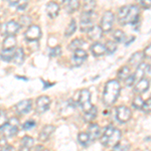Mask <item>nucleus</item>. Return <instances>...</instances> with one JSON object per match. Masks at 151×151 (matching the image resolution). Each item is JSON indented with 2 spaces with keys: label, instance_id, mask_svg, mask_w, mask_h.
<instances>
[{
  "label": "nucleus",
  "instance_id": "obj_43",
  "mask_svg": "<svg viewBox=\"0 0 151 151\" xmlns=\"http://www.w3.org/2000/svg\"><path fill=\"white\" fill-rule=\"evenodd\" d=\"M35 126V122L33 120H29V121H26L25 123L22 125V129L23 130H30L32 129L33 127Z\"/></svg>",
  "mask_w": 151,
  "mask_h": 151
},
{
  "label": "nucleus",
  "instance_id": "obj_8",
  "mask_svg": "<svg viewBox=\"0 0 151 151\" xmlns=\"http://www.w3.org/2000/svg\"><path fill=\"white\" fill-rule=\"evenodd\" d=\"M19 28H20V24L14 20H10L8 22L2 24V26L0 27V33L4 36L14 35L18 32Z\"/></svg>",
  "mask_w": 151,
  "mask_h": 151
},
{
  "label": "nucleus",
  "instance_id": "obj_23",
  "mask_svg": "<svg viewBox=\"0 0 151 151\" xmlns=\"http://www.w3.org/2000/svg\"><path fill=\"white\" fill-rule=\"evenodd\" d=\"M16 45V38L14 35H8L3 40V50H14Z\"/></svg>",
  "mask_w": 151,
  "mask_h": 151
},
{
  "label": "nucleus",
  "instance_id": "obj_39",
  "mask_svg": "<svg viewBox=\"0 0 151 151\" xmlns=\"http://www.w3.org/2000/svg\"><path fill=\"white\" fill-rule=\"evenodd\" d=\"M50 57H52V58L58 57V55H62V48H60V47H55L50 50Z\"/></svg>",
  "mask_w": 151,
  "mask_h": 151
},
{
  "label": "nucleus",
  "instance_id": "obj_35",
  "mask_svg": "<svg viewBox=\"0 0 151 151\" xmlns=\"http://www.w3.org/2000/svg\"><path fill=\"white\" fill-rule=\"evenodd\" d=\"M105 48L107 53H114L117 50V42L115 40H108L105 43Z\"/></svg>",
  "mask_w": 151,
  "mask_h": 151
},
{
  "label": "nucleus",
  "instance_id": "obj_48",
  "mask_svg": "<svg viewBox=\"0 0 151 151\" xmlns=\"http://www.w3.org/2000/svg\"><path fill=\"white\" fill-rule=\"evenodd\" d=\"M5 146H7V141H6V138L3 137L0 139V147L3 148V147H5Z\"/></svg>",
  "mask_w": 151,
  "mask_h": 151
},
{
  "label": "nucleus",
  "instance_id": "obj_31",
  "mask_svg": "<svg viewBox=\"0 0 151 151\" xmlns=\"http://www.w3.org/2000/svg\"><path fill=\"white\" fill-rule=\"evenodd\" d=\"M84 43H85V41L81 40V38H76V40H74L70 43L68 48L73 50V52H75V50H80V48L84 45Z\"/></svg>",
  "mask_w": 151,
  "mask_h": 151
},
{
  "label": "nucleus",
  "instance_id": "obj_40",
  "mask_svg": "<svg viewBox=\"0 0 151 151\" xmlns=\"http://www.w3.org/2000/svg\"><path fill=\"white\" fill-rule=\"evenodd\" d=\"M30 23H31V19L29 16H26V15H23L20 17V25L22 26H30Z\"/></svg>",
  "mask_w": 151,
  "mask_h": 151
},
{
  "label": "nucleus",
  "instance_id": "obj_26",
  "mask_svg": "<svg viewBox=\"0 0 151 151\" xmlns=\"http://www.w3.org/2000/svg\"><path fill=\"white\" fill-rule=\"evenodd\" d=\"M146 68H147V65H145L144 63H142V64L139 65L137 68H136L135 73L133 74L134 77H135V79H136V82L144 78L145 73H146Z\"/></svg>",
  "mask_w": 151,
  "mask_h": 151
},
{
  "label": "nucleus",
  "instance_id": "obj_37",
  "mask_svg": "<svg viewBox=\"0 0 151 151\" xmlns=\"http://www.w3.org/2000/svg\"><path fill=\"white\" fill-rule=\"evenodd\" d=\"M129 144L127 143H119V144H117L115 147L113 148V150L112 151H128L129 149Z\"/></svg>",
  "mask_w": 151,
  "mask_h": 151
},
{
  "label": "nucleus",
  "instance_id": "obj_3",
  "mask_svg": "<svg viewBox=\"0 0 151 151\" xmlns=\"http://www.w3.org/2000/svg\"><path fill=\"white\" fill-rule=\"evenodd\" d=\"M121 131L113 126H108L103 130L100 137L101 143L107 148H114L117 144L120 143L121 140Z\"/></svg>",
  "mask_w": 151,
  "mask_h": 151
},
{
  "label": "nucleus",
  "instance_id": "obj_32",
  "mask_svg": "<svg viewBox=\"0 0 151 151\" xmlns=\"http://www.w3.org/2000/svg\"><path fill=\"white\" fill-rule=\"evenodd\" d=\"M126 36L127 35H126L125 33H124V31L121 30V29H117V30L114 31V33H113V38L117 43L124 42L126 40Z\"/></svg>",
  "mask_w": 151,
  "mask_h": 151
},
{
  "label": "nucleus",
  "instance_id": "obj_19",
  "mask_svg": "<svg viewBox=\"0 0 151 151\" xmlns=\"http://www.w3.org/2000/svg\"><path fill=\"white\" fill-rule=\"evenodd\" d=\"M45 11H47V14L50 18H55L57 17L58 12H60V5L58 3H55V2L50 1L47 3Z\"/></svg>",
  "mask_w": 151,
  "mask_h": 151
},
{
  "label": "nucleus",
  "instance_id": "obj_45",
  "mask_svg": "<svg viewBox=\"0 0 151 151\" xmlns=\"http://www.w3.org/2000/svg\"><path fill=\"white\" fill-rule=\"evenodd\" d=\"M85 60H83V58L75 57V55H73V58H72V63H73V65H76V67H78V65H81L83 63L85 62Z\"/></svg>",
  "mask_w": 151,
  "mask_h": 151
},
{
  "label": "nucleus",
  "instance_id": "obj_11",
  "mask_svg": "<svg viewBox=\"0 0 151 151\" xmlns=\"http://www.w3.org/2000/svg\"><path fill=\"white\" fill-rule=\"evenodd\" d=\"M32 109V102L31 100L26 99V100H22V101L18 102L17 104L14 106V110L17 114H20V115H24V114H27L31 111Z\"/></svg>",
  "mask_w": 151,
  "mask_h": 151
},
{
  "label": "nucleus",
  "instance_id": "obj_22",
  "mask_svg": "<svg viewBox=\"0 0 151 151\" xmlns=\"http://www.w3.org/2000/svg\"><path fill=\"white\" fill-rule=\"evenodd\" d=\"M78 141L80 142V144L83 145L84 147H88L91 145V143L93 142L91 136L89 135L88 132H81L78 134Z\"/></svg>",
  "mask_w": 151,
  "mask_h": 151
},
{
  "label": "nucleus",
  "instance_id": "obj_47",
  "mask_svg": "<svg viewBox=\"0 0 151 151\" xmlns=\"http://www.w3.org/2000/svg\"><path fill=\"white\" fill-rule=\"evenodd\" d=\"M145 76H147L148 80L151 79V65H147V68H146Z\"/></svg>",
  "mask_w": 151,
  "mask_h": 151
},
{
  "label": "nucleus",
  "instance_id": "obj_10",
  "mask_svg": "<svg viewBox=\"0 0 151 151\" xmlns=\"http://www.w3.org/2000/svg\"><path fill=\"white\" fill-rule=\"evenodd\" d=\"M116 116L120 123H126L132 118V111L127 106H119L116 109Z\"/></svg>",
  "mask_w": 151,
  "mask_h": 151
},
{
  "label": "nucleus",
  "instance_id": "obj_4",
  "mask_svg": "<svg viewBox=\"0 0 151 151\" xmlns=\"http://www.w3.org/2000/svg\"><path fill=\"white\" fill-rule=\"evenodd\" d=\"M18 126H19V121L17 118H14L13 117V118L9 119L8 122L1 129L2 136L5 138L13 137L18 132Z\"/></svg>",
  "mask_w": 151,
  "mask_h": 151
},
{
  "label": "nucleus",
  "instance_id": "obj_52",
  "mask_svg": "<svg viewBox=\"0 0 151 151\" xmlns=\"http://www.w3.org/2000/svg\"><path fill=\"white\" fill-rule=\"evenodd\" d=\"M150 98H151V96H150Z\"/></svg>",
  "mask_w": 151,
  "mask_h": 151
},
{
  "label": "nucleus",
  "instance_id": "obj_1",
  "mask_svg": "<svg viewBox=\"0 0 151 151\" xmlns=\"http://www.w3.org/2000/svg\"><path fill=\"white\" fill-rule=\"evenodd\" d=\"M140 10L136 5H125L118 10L117 19L121 24H135L139 21Z\"/></svg>",
  "mask_w": 151,
  "mask_h": 151
},
{
  "label": "nucleus",
  "instance_id": "obj_33",
  "mask_svg": "<svg viewBox=\"0 0 151 151\" xmlns=\"http://www.w3.org/2000/svg\"><path fill=\"white\" fill-rule=\"evenodd\" d=\"M76 29H77V22H76V19H72L70 22L69 23V25H68L67 29H65V35L67 36V37H69V36H70L72 35H74Z\"/></svg>",
  "mask_w": 151,
  "mask_h": 151
},
{
  "label": "nucleus",
  "instance_id": "obj_42",
  "mask_svg": "<svg viewBox=\"0 0 151 151\" xmlns=\"http://www.w3.org/2000/svg\"><path fill=\"white\" fill-rule=\"evenodd\" d=\"M124 82H125V85L127 87H131V86H133L134 84H136V79H135V77H134V75L131 74Z\"/></svg>",
  "mask_w": 151,
  "mask_h": 151
},
{
  "label": "nucleus",
  "instance_id": "obj_12",
  "mask_svg": "<svg viewBox=\"0 0 151 151\" xmlns=\"http://www.w3.org/2000/svg\"><path fill=\"white\" fill-rule=\"evenodd\" d=\"M25 38L28 41H36L40 38L41 36V30L40 26L37 25H31L27 28V30L24 33Z\"/></svg>",
  "mask_w": 151,
  "mask_h": 151
},
{
  "label": "nucleus",
  "instance_id": "obj_34",
  "mask_svg": "<svg viewBox=\"0 0 151 151\" xmlns=\"http://www.w3.org/2000/svg\"><path fill=\"white\" fill-rule=\"evenodd\" d=\"M84 11L93 12L96 7V0H84Z\"/></svg>",
  "mask_w": 151,
  "mask_h": 151
},
{
  "label": "nucleus",
  "instance_id": "obj_46",
  "mask_svg": "<svg viewBox=\"0 0 151 151\" xmlns=\"http://www.w3.org/2000/svg\"><path fill=\"white\" fill-rule=\"evenodd\" d=\"M143 53H144V57L145 58H151V43L150 45H148L147 47L144 48V50H143Z\"/></svg>",
  "mask_w": 151,
  "mask_h": 151
},
{
  "label": "nucleus",
  "instance_id": "obj_38",
  "mask_svg": "<svg viewBox=\"0 0 151 151\" xmlns=\"http://www.w3.org/2000/svg\"><path fill=\"white\" fill-rule=\"evenodd\" d=\"M74 55H75V57L80 58H83V60H86V58H88V53L86 52V50H82V48L75 50V52H74Z\"/></svg>",
  "mask_w": 151,
  "mask_h": 151
},
{
  "label": "nucleus",
  "instance_id": "obj_30",
  "mask_svg": "<svg viewBox=\"0 0 151 151\" xmlns=\"http://www.w3.org/2000/svg\"><path fill=\"white\" fill-rule=\"evenodd\" d=\"M13 55H14V50H3L0 53V58L4 62H11L13 60Z\"/></svg>",
  "mask_w": 151,
  "mask_h": 151
},
{
  "label": "nucleus",
  "instance_id": "obj_15",
  "mask_svg": "<svg viewBox=\"0 0 151 151\" xmlns=\"http://www.w3.org/2000/svg\"><path fill=\"white\" fill-rule=\"evenodd\" d=\"M144 58L145 57H144V53H143V52H136L135 53H133V55L130 57L128 63H129V65H130L131 67H134L136 69L138 65H141L143 63Z\"/></svg>",
  "mask_w": 151,
  "mask_h": 151
},
{
  "label": "nucleus",
  "instance_id": "obj_7",
  "mask_svg": "<svg viewBox=\"0 0 151 151\" xmlns=\"http://www.w3.org/2000/svg\"><path fill=\"white\" fill-rule=\"evenodd\" d=\"M114 20H115V16H114L113 12L106 11L103 14V16H102L101 21H100V27H101L102 30L105 31V32H108V31H110L112 27H113Z\"/></svg>",
  "mask_w": 151,
  "mask_h": 151
},
{
  "label": "nucleus",
  "instance_id": "obj_50",
  "mask_svg": "<svg viewBox=\"0 0 151 151\" xmlns=\"http://www.w3.org/2000/svg\"><path fill=\"white\" fill-rule=\"evenodd\" d=\"M65 0H53V2H55V3H58V5H60V3H64Z\"/></svg>",
  "mask_w": 151,
  "mask_h": 151
},
{
  "label": "nucleus",
  "instance_id": "obj_5",
  "mask_svg": "<svg viewBox=\"0 0 151 151\" xmlns=\"http://www.w3.org/2000/svg\"><path fill=\"white\" fill-rule=\"evenodd\" d=\"M78 104L82 108L84 112L89 111L93 107L91 102V93L89 90L83 89L79 93V99H78Z\"/></svg>",
  "mask_w": 151,
  "mask_h": 151
},
{
  "label": "nucleus",
  "instance_id": "obj_24",
  "mask_svg": "<svg viewBox=\"0 0 151 151\" xmlns=\"http://www.w3.org/2000/svg\"><path fill=\"white\" fill-rule=\"evenodd\" d=\"M97 115H98V109H97L96 106H93L89 111L84 112V119L86 122L92 123L96 119Z\"/></svg>",
  "mask_w": 151,
  "mask_h": 151
},
{
  "label": "nucleus",
  "instance_id": "obj_17",
  "mask_svg": "<svg viewBox=\"0 0 151 151\" xmlns=\"http://www.w3.org/2000/svg\"><path fill=\"white\" fill-rule=\"evenodd\" d=\"M103 32L104 31L102 30V28L100 27V26L94 25L93 27L88 31L87 35H88V36H89L90 40L97 41V40H99L100 38H102V36H103Z\"/></svg>",
  "mask_w": 151,
  "mask_h": 151
},
{
  "label": "nucleus",
  "instance_id": "obj_18",
  "mask_svg": "<svg viewBox=\"0 0 151 151\" xmlns=\"http://www.w3.org/2000/svg\"><path fill=\"white\" fill-rule=\"evenodd\" d=\"M63 4H64L65 10L68 13H74L79 9L80 0H65Z\"/></svg>",
  "mask_w": 151,
  "mask_h": 151
},
{
  "label": "nucleus",
  "instance_id": "obj_28",
  "mask_svg": "<svg viewBox=\"0 0 151 151\" xmlns=\"http://www.w3.org/2000/svg\"><path fill=\"white\" fill-rule=\"evenodd\" d=\"M9 4L15 7L18 11H22L27 6V0H9Z\"/></svg>",
  "mask_w": 151,
  "mask_h": 151
},
{
  "label": "nucleus",
  "instance_id": "obj_41",
  "mask_svg": "<svg viewBox=\"0 0 151 151\" xmlns=\"http://www.w3.org/2000/svg\"><path fill=\"white\" fill-rule=\"evenodd\" d=\"M138 4L144 9L151 8V0H137Z\"/></svg>",
  "mask_w": 151,
  "mask_h": 151
},
{
  "label": "nucleus",
  "instance_id": "obj_20",
  "mask_svg": "<svg viewBox=\"0 0 151 151\" xmlns=\"http://www.w3.org/2000/svg\"><path fill=\"white\" fill-rule=\"evenodd\" d=\"M20 144V151H30L31 147L35 144V140L30 136H24V137L21 138Z\"/></svg>",
  "mask_w": 151,
  "mask_h": 151
},
{
  "label": "nucleus",
  "instance_id": "obj_29",
  "mask_svg": "<svg viewBox=\"0 0 151 151\" xmlns=\"http://www.w3.org/2000/svg\"><path fill=\"white\" fill-rule=\"evenodd\" d=\"M145 101L142 99L141 95H135V97L133 98V101H132V106L136 110H142L143 108V105H144Z\"/></svg>",
  "mask_w": 151,
  "mask_h": 151
},
{
  "label": "nucleus",
  "instance_id": "obj_36",
  "mask_svg": "<svg viewBox=\"0 0 151 151\" xmlns=\"http://www.w3.org/2000/svg\"><path fill=\"white\" fill-rule=\"evenodd\" d=\"M8 122V119H7L6 112L3 110H0V130L3 128V126Z\"/></svg>",
  "mask_w": 151,
  "mask_h": 151
},
{
  "label": "nucleus",
  "instance_id": "obj_21",
  "mask_svg": "<svg viewBox=\"0 0 151 151\" xmlns=\"http://www.w3.org/2000/svg\"><path fill=\"white\" fill-rule=\"evenodd\" d=\"M91 52L95 55V57H101L106 53V48H105V45L96 41L95 43H93L91 47Z\"/></svg>",
  "mask_w": 151,
  "mask_h": 151
},
{
  "label": "nucleus",
  "instance_id": "obj_25",
  "mask_svg": "<svg viewBox=\"0 0 151 151\" xmlns=\"http://www.w3.org/2000/svg\"><path fill=\"white\" fill-rule=\"evenodd\" d=\"M12 62L15 65H20L23 64L24 62V52L22 50V47H18L17 50L14 52V55H13V60Z\"/></svg>",
  "mask_w": 151,
  "mask_h": 151
},
{
  "label": "nucleus",
  "instance_id": "obj_51",
  "mask_svg": "<svg viewBox=\"0 0 151 151\" xmlns=\"http://www.w3.org/2000/svg\"><path fill=\"white\" fill-rule=\"evenodd\" d=\"M40 151H50V150H47V149H41Z\"/></svg>",
  "mask_w": 151,
  "mask_h": 151
},
{
  "label": "nucleus",
  "instance_id": "obj_6",
  "mask_svg": "<svg viewBox=\"0 0 151 151\" xmlns=\"http://www.w3.org/2000/svg\"><path fill=\"white\" fill-rule=\"evenodd\" d=\"M96 17V14L93 12H83L81 15V30L88 32L94 26V19Z\"/></svg>",
  "mask_w": 151,
  "mask_h": 151
},
{
  "label": "nucleus",
  "instance_id": "obj_16",
  "mask_svg": "<svg viewBox=\"0 0 151 151\" xmlns=\"http://www.w3.org/2000/svg\"><path fill=\"white\" fill-rule=\"evenodd\" d=\"M88 133H89V135L91 136V138H92V140H93V141L99 139V138L101 137V135H102L101 127H100L98 124L92 122L91 124H90L89 128H88Z\"/></svg>",
  "mask_w": 151,
  "mask_h": 151
},
{
  "label": "nucleus",
  "instance_id": "obj_13",
  "mask_svg": "<svg viewBox=\"0 0 151 151\" xmlns=\"http://www.w3.org/2000/svg\"><path fill=\"white\" fill-rule=\"evenodd\" d=\"M55 131V127L53 125H45L43 126L42 129L40 130V134H38V140L40 142H45L50 138L53 132Z\"/></svg>",
  "mask_w": 151,
  "mask_h": 151
},
{
  "label": "nucleus",
  "instance_id": "obj_14",
  "mask_svg": "<svg viewBox=\"0 0 151 151\" xmlns=\"http://www.w3.org/2000/svg\"><path fill=\"white\" fill-rule=\"evenodd\" d=\"M149 87H150L149 80L146 79V78H143V79L136 82V85L134 87V93H136L137 95L144 94L148 91Z\"/></svg>",
  "mask_w": 151,
  "mask_h": 151
},
{
  "label": "nucleus",
  "instance_id": "obj_27",
  "mask_svg": "<svg viewBox=\"0 0 151 151\" xmlns=\"http://www.w3.org/2000/svg\"><path fill=\"white\" fill-rule=\"evenodd\" d=\"M131 75V70H130V68L125 65V67H122L120 70H118L117 73V77H118V80L119 81H125L126 79Z\"/></svg>",
  "mask_w": 151,
  "mask_h": 151
},
{
  "label": "nucleus",
  "instance_id": "obj_2",
  "mask_svg": "<svg viewBox=\"0 0 151 151\" xmlns=\"http://www.w3.org/2000/svg\"><path fill=\"white\" fill-rule=\"evenodd\" d=\"M121 86L120 83L117 80H111L108 81L105 85L103 96H102V101L106 106H111L115 104L118 100V97L120 95Z\"/></svg>",
  "mask_w": 151,
  "mask_h": 151
},
{
  "label": "nucleus",
  "instance_id": "obj_9",
  "mask_svg": "<svg viewBox=\"0 0 151 151\" xmlns=\"http://www.w3.org/2000/svg\"><path fill=\"white\" fill-rule=\"evenodd\" d=\"M50 98L48 96H45V95H42V96H40L35 101V111L37 114H43L45 113L48 109H50Z\"/></svg>",
  "mask_w": 151,
  "mask_h": 151
},
{
  "label": "nucleus",
  "instance_id": "obj_49",
  "mask_svg": "<svg viewBox=\"0 0 151 151\" xmlns=\"http://www.w3.org/2000/svg\"><path fill=\"white\" fill-rule=\"evenodd\" d=\"M0 151H15V150H14V148L12 147V146L7 145V146H5V147L1 148V150H0Z\"/></svg>",
  "mask_w": 151,
  "mask_h": 151
},
{
  "label": "nucleus",
  "instance_id": "obj_44",
  "mask_svg": "<svg viewBox=\"0 0 151 151\" xmlns=\"http://www.w3.org/2000/svg\"><path fill=\"white\" fill-rule=\"evenodd\" d=\"M142 110L145 112V113H151V98L148 100H146L144 105H143Z\"/></svg>",
  "mask_w": 151,
  "mask_h": 151
}]
</instances>
